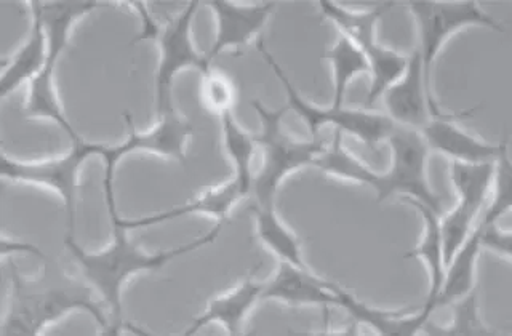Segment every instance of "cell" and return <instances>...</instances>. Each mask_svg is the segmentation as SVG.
Returning <instances> with one entry per match:
<instances>
[{
	"label": "cell",
	"mask_w": 512,
	"mask_h": 336,
	"mask_svg": "<svg viewBox=\"0 0 512 336\" xmlns=\"http://www.w3.org/2000/svg\"><path fill=\"white\" fill-rule=\"evenodd\" d=\"M106 160V172H104V196H106V205H108L109 218H111L112 228V244L108 250L96 253V255H88L79 245L68 237L66 245L71 250L74 260L79 263L85 279L98 288V292L103 296L104 301L111 309L112 324L109 325L108 335H116L122 327V303H120V288L124 284L127 277L133 276L136 272L157 271L164 268L165 264L186 255V253L194 252L205 245L215 242L216 237L220 236L223 229L224 221L216 224L212 231L207 232L205 236L192 240L189 244L181 245L175 250L168 252L156 253V255H148L141 252L140 248L128 242L125 236V228L120 226L119 215L116 210V200H114V168H116L117 160L108 157Z\"/></svg>",
	"instance_id": "obj_1"
},
{
	"label": "cell",
	"mask_w": 512,
	"mask_h": 336,
	"mask_svg": "<svg viewBox=\"0 0 512 336\" xmlns=\"http://www.w3.org/2000/svg\"><path fill=\"white\" fill-rule=\"evenodd\" d=\"M44 261V274L34 280L23 279L15 264L10 263L12 296L10 309L0 328L2 335H36L45 325L74 309L90 312L104 332H108L103 306L93 298L92 288L68 276L58 261L48 256Z\"/></svg>",
	"instance_id": "obj_2"
},
{
	"label": "cell",
	"mask_w": 512,
	"mask_h": 336,
	"mask_svg": "<svg viewBox=\"0 0 512 336\" xmlns=\"http://www.w3.org/2000/svg\"><path fill=\"white\" fill-rule=\"evenodd\" d=\"M388 140L392 152V164L388 172L380 175L364 164H359L352 172V181L375 189L380 202L392 196H405L440 215L442 208L439 197L432 191L426 176L429 148L421 133L413 128L394 125Z\"/></svg>",
	"instance_id": "obj_3"
},
{
	"label": "cell",
	"mask_w": 512,
	"mask_h": 336,
	"mask_svg": "<svg viewBox=\"0 0 512 336\" xmlns=\"http://www.w3.org/2000/svg\"><path fill=\"white\" fill-rule=\"evenodd\" d=\"M252 106L261 119V132L253 136V140L260 144L264 154L263 168L256 178H253V194L256 197V204L274 205L280 181L284 180L288 173L314 164L320 152L325 151V146L319 138L312 141H295L285 135L280 124L285 112L288 111V106L272 111L258 100H252Z\"/></svg>",
	"instance_id": "obj_4"
},
{
	"label": "cell",
	"mask_w": 512,
	"mask_h": 336,
	"mask_svg": "<svg viewBox=\"0 0 512 336\" xmlns=\"http://www.w3.org/2000/svg\"><path fill=\"white\" fill-rule=\"evenodd\" d=\"M408 8L415 16L418 26L420 47L416 50L420 52L423 60L424 87L428 93L432 117L447 116L437 106L431 88L432 64L440 48L444 47L448 37L460 29L468 26H485L495 31H504L503 24L485 13L476 2H415L408 5Z\"/></svg>",
	"instance_id": "obj_5"
},
{
	"label": "cell",
	"mask_w": 512,
	"mask_h": 336,
	"mask_svg": "<svg viewBox=\"0 0 512 336\" xmlns=\"http://www.w3.org/2000/svg\"><path fill=\"white\" fill-rule=\"evenodd\" d=\"M98 2H52V4H40L42 18L48 34L47 61L42 71L31 82L28 103L24 108V114L29 117H45L55 120L56 124L63 128L64 132L71 136V140H77L76 130L71 127L60 104L56 101L53 92L52 74L56 61L68 42L69 29L72 23L98 7Z\"/></svg>",
	"instance_id": "obj_6"
},
{
	"label": "cell",
	"mask_w": 512,
	"mask_h": 336,
	"mask_svg": "<svg viewBox=\"0 0 512 336\" xmlns=\"http://www.w3.org/2000/svg\"><path fill=\"white\" fill-rule=\"evenodd\" d=\"M389 7L391 4L380 5L367 12H349L327 0L320 2L324 15L330 18L340 28L341 34L349 37L367 58L372 76V85L367 96L368 104L375 103L383 96V93L402 77L407 68L408 56L392 52L376 42V23Z\"/></svg>",
	"instance_id": "obj_7"
},
{
	"label": "cell",
	"mask_w": 512,
	"mask_h": 336,
	"mask_svg": "<svg viewBox=\"0 0 512 336\" xmlns=\"http://www.w3.org/2000/svg\"><path fill=\"white\" fill-rule=\"evenodd\" d=\"M258 50L264 56V61L271 66L272 71L276 72L280 82L285 85L288 95V109H295L311 128L312 138H319V128L325 124H333L336 130L351 133L359 140L367 144V148L375 149L376 144L381 140H388L389 133L394 128V122L386 114H376V112L354 111V109H320L312 106L308 101H304L292 82L288 79L284 69L277 63L268 50L264 48L263 42H258Z\"/></svg>",
	"instance_id": "obj_8"
},
{
	"label": "cell",
	"mask_w": 512,
	"mask_h": 336,
	"mask_svg": "<svg viewBox=\"0 0 512 336\" xmlns=\"http://www.w3.org/2000/svg\"><path fill=\"white\" fill-rule=\"evenodd\" d=\"M495 164H464L452 162L450 180L458 192V204L440 221V237L444 248V261L452 260L456 250L468 239L474 221L484 208L490 194Z\"/></svg>",
	"instance_id": "obj_9"
},
{
	"label": "cell",
	"mask_w": 512,
	"mask_h": 336,
	"mask_svg": "<svg viewBox=\"0 0 512 336\" xmlns=\"http://www.w3.org/2000/svg\"><path fill=\"white\" fill-rule=\"evenodd\" d=\"M104 146L87 144L85 141H72V149L63 159L50 160L44 164H18L2 156L0 173L5 178L15 181H28V183L45 184L55 189L63 197L64 205L68 210L69 231L74 232L76 223V191L77 173L80 165L90 156H103Z\"/></svg>",
	"instance_id": "obj_10"
},
{
	"label": "cell",
	"mask_w": 512,
	"mask_h": 336,
	"mask_svg": "<svg viewBox=\"0 0 512 336\" xmlns=\"http://www.w3.org/2000/svg\"><path fill=\"white\" fill-rule=\"evenodd\" d=\"M199 2H192L180 16H176L168 24L165 31L160 32V63L157 69V116H164L165 112L172 111V84L176 72L181 69L194 68L197 71H210V61L207 56L197 53L192 47L191 21L196 13Z\"/></svg>",
	"instance_id": "obj_11"
},
{
	"label": "cell",
	"mask_w": 512,
	"mask_h": 336,
	"mask_svg": "<svg viewBox=\"0 0 512 336\" xmlns=\"http://www.w3.org/2000/svg\"><path fill=\"white\" fill-rule=\"evenodd\" d=\"M453 116L432 117L420 133L428 144L429 151L450 157L452 162L464 164H495L506 149L509 141L500 144L485 143L453 122Z\"/></svg>",
	"instance_id": "obj_12"
},
{
	"label": "cell",
	"mask_w": 512,
	"mask_h": 336,
	"mask_svg": "<svg viewBox=\"0 0 512 336\" xmlns=\"http://www.w3.org/2000/svg\"><path fill=\"white\" fill-rule=\"evenodd\" d=\"M383 96L386 116L400 127L413 128L420 132L432 119L428 93L424 87L423 60L418 50L408 56L404 74Z\"/></svg>",
	"instance_id": "obj_13"
},
{
	"label": "cell",
	"mask_w": 512,
	"mask_h": 336,
	"mask_svg": "<svg viewBox=\"0 0 512 336\" xmlns=\"http://www.w3.org/2000/svg\"><path fill=\"white\" fill-rule=\"evenodd\" d=\"M125 122H127L130 136L124 144H119L111 149L112 156L117 160L127 156L128 152L149 151L156 152L162 157L175 159L178 162H184V146L189 136L194 135V125L172 109L165 112L164 116L159 117V125L152 128L151 132H136L135 124L130 114L125 112Z\"/></svg>",
	"instance_id": "obj_14"
},
{
	"label": "cell",
	"mask_w": 512,
	"mask_h": 336,
	"mask_svg": "<svg viewBox=\"0 0 512 336\" xmlns=\"http://www.w3.org/2000/svg\"><path fill=\"white\" fill-rule=\"evenodd\" d=\"M218 21V34L215 44L207 55V60L212 61L216 55H220L226 48H240L248 44L255 34L261 31L264 23L268 20L274 4L242 5L229 4L224 0H213L208 2Z\"/></svg>",
	"instance_id": "obj_15"
},
{
	"label": "cell",
	"mask_w": 512,
	"mask_h": 336,
	"mask_svg": "<svg viewBox=\"0 0 512 336\" xmlns=\"http://www.w3.org/2000/svg\"><path fill=\"white\" fill-rule=\"evenodd\" d=\"M332 282L314 276L308 269L280 261L274 279L264 284L261 300H282L290 304H335L340 306L338 296L330 292Z\"/></svg>",
	"instance_id": "obj_16"
},
{
	"label": "cell",
	"mask_w": 512,
	"mask_h": 336,
	"mask_svg": "<svg viewBox=\"0 0 512 336\" xmlns=\"http://www.w3.org/2000/svg\"><path fill=\"white\" fill-rule=\"evenodd\" d=\"M408 204L421 213L424 220V236L420 245H416L412 252H408L405 258H423L426 261L429 271V293L424 303L423 311L418 312L424 324L428 322L432 312L436 311L434 303H436L437 295H439L440 287L444 282L445 261L444 248H442V237H440V221L439 215L424 207L416 200L407 199Z\"/></svg>",
	"instance_id": "obj_17"
},
{
	"label": "cell",
	"mask_w": 512,
	"mask_h": 336,
	"mask_svg": "<svg viewBox=\"0 0 512 336\" xmlns=\"http://www.w3.org/2000/svg\"><path fill=\"white\" fill-rule=\"evenodd\" d=\"M263 287L264 284H258L252 277H248L234 292L216 298L208 304L207 311L192 322L191 327L186 330V335H194L200 328L212 322H220L231 335H239L242 332L244 319L253 308V304L261 300Z\"/></svg>",
	"instance_id": "obj_18"
},
{
	"label": "cell",
	"mask_w": 512,
	"mask_h": 336,
	"mask_svg": "<svg viewBox=\"0 0 512 336\" xmlns=\"http://www.w3.org/2000/svg\"><path fill=\"white\" fill-rule=\"evenodd\" d=\"M242 197H244V194H242L239 183L236 180H232L228 184L221 186V188L210 189V191L204 192L199 199L194 200L191 204L181 205V207L172 208L168 212L146 216V218H140V220H120V218H117V221H119L122 228L135 229L146 228V226L164 223V221L168 220H175L178 216L189 215V213H208V215L216 216L218 220L226 223L231 208Z\"/></svg>",
	"instance_id": "obj_19"
},
{
	"label": "cell",
	"mask_w": 512,
	"mask_h": 336,
	"mask_svg": "<svg viewBox=\"0 0 512 336\" xmlns=\"http://www.w3.org/2000/svg\"><path fill=\"white\" fill-rule=\"evenodd\" d=\"M31 8L32 15H34L31 34H29L26 45L16 53L12 63L2 74V79H0V96L2 98L13 92L23 80L34 79L44 69L45 61H47L45 26L40 2H31Z\"/></svg>",
	"instance_id": "obj_20"
},
{
	"label": "cell",
	"mask_w": 512,
	"mask_h": 336,
	"mask_svg": "<svg viewBox=\"0 0 512 336\" xmlns=\"http://www.w3.org/2000/svg\"><path fill=\"white\" fill-rule=\"evenodd\" d=\"M480 229H472L468 239L456 250L452 260L448 261L445 269L444 282L440 287L434 308H442L445 304H452L461 300L474 290L476 279L477 256L480 253Z\"/></svg>",
	"instance_id": "obj_21"
},
{
	"label": "cell",
	"mask_w": 512,
	"mask_h": 336,
	"mask_svg": "<svg viewBox=\"0 0 512 336\" xmlns=\"http://www.w3.org/2000/svg\"><path fill=\"white\" fill-rule=\"evenodd\" d=\"M255 218L258 237L272 253L279 256L280 261L293 264L296 268L308 269L301 256L300 242L280 223L274 205H256Z\"/></svg>",
	"instance_id": "obj_22"
},
{
	"label": "cell",
	"mask_w": 512,
	"mask_h": 336,
	"mask_svg": "<svg viewBox=\"0 0 512 336\" xmlns=\"http://www.w3.org/2000/svg\"><path fill=\"white\" fill-rule=\"evenodd\" d=\"M221 125H223L226 152L236 168L234 180L239 183L242 194L247 196L248 192L252 191V159L255 154V140L237 125L232 112H226L221 116Z\"/></svg>",
	"instance_id": "obj_23"
},
{
	"label": "cell",
	"mask_w": 512,
	"mask_h": 336,
	"mask_svg": "<svg viewBox=\"0 0 512 336\" xmlns=\"http://www.w3.org/2000/svg\"><path fill=\"white\" fill-rule=\"evenodd\" d=\"M330 60L335 72V93H333V109H340L343 104L349 80L360 72H370L368 61L360 48L349 37L341 34L340 39L330 50L324 53Z\"/></svg>",
	"instance_id": "obj_24"
},
{
	"label": "cell",
	"mask_w": 512,
	"mask_h": 336,
	"mask_svg": "<svg viewBox=\"0 0 512 336\" xmlns=\"http://www.w3.org/2000/svg\"><path fill=\"white\" fill-rule=\"evenodd\" d=\"M511 189H512V164L509 159V148L501 154L500 159L496 160L493 168L492 202L485 210L484 216L480 218L479 223H496L504 213L509 212L511 208Z\"/></svg>",
	"instance_id": "obj_25"
},
{
	"label": "cell",
	"mask_w": 512,
	"mask_h": 336,
	"mask_svg": "<svg viewBox=\"0 0 512 336\" xmlns=\"http://www.w3.org/2000/svg\"><path fill=\"white\" fill-rule=\"evenodd\" d=\"M202 101L210 111L218 116L231 112L232 104L236 101V85L228 74L221 71L205 72L202 82Z\"/></svg>",
	"instance_id": "obj_26"
},
{
	"label": "cell",
	"mask_w": 512,
	"mask_h": 336,
	"mask_svg": "<svg viewBox=\"0 0 512 336\" xmlns=\"http://www.w3.org/2000/svg\"><path fill=\"white\" fill-rule=\"evenodd\" d=\"M437 333L440 335H488L490 333V330L480 322L476 288L461 300L455 301L452 327L437 330Z\"/></svg>",
	"instance_id": "obj_27"
},
{
	"label": "cell",
	"mask_w": 512,
	"mask_h": 336,
	"mask_svg": "<svg viewBox=\"0 0 512 336\" xmlns=\"http://www.w3.org/2000/svg\"><path fill=\"white\" fill-rule=\"evenodd\" d=\"M480 229V247H487L506 260H511L512 255V236L511 232L501 231L496 223H479Z\"/></svg>",
	"instance_id": "obj_28"
},
{
	"label": "cell",
	"mask_w": 512,
	"mask_h": 336,
	"mask_svg": "<svg viewBox=\"0 0 512 336\" xmlns=\"http://www.w3.org/2000/svg\"><path fill=\"white\" fill-rule=\"evenodd\" d=\"M130 5L138 10V13H140L141 16V20H143V32H141L140 36L136 37L135 42H141V40L159 39L160 32L162 31H160L159 24L152 20L146 5H144L143 2H132Z\"/></svg>",
	"instance_id": "obj_29"
},
{
	"label": "cell",
	"mask_w": 512,
	"mask_h": 336,
	"mask_svg": "<svg viewBox=\"0 0 512 336\" xmlns=\"http://www.w3.org/2000/svg\"><path fill=\"white\" fill-rule=\"evenodd\" d=\"M16 250H21V252H31L36 253L37 256H40L42 260H44V253L40 252L39 248L34 247V245L29 244H8L7 240H2V255H8V252H16Z\"/></svg>",
	"instance_id": "obj_30"
}]
</instances>
